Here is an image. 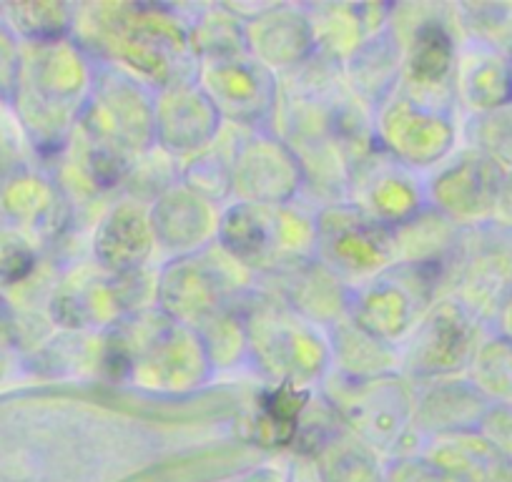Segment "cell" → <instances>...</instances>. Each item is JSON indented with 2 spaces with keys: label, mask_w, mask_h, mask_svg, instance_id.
<instances>
[{
  "label": "cell",
  "mask_w": 512,
  "mask_h": 482,
  "mask_svg": "<svg viewBox=\"0 0 512 482\" xmlns=\"http://www.w3.org/2000/svg\"><path fill=\"white\" fill-rule=\"evenodd\" d=\"M322 482H382L372 457L354 450H334L322 460Z\"/></svg>",
  "instance_id": "cell-1"
},
{
  "label": "cell",
  "mask_w": 512,
  "mask_h": 482,
  "mask_svg": "<svg viewBox=\"0 0 512 482\" xmlns=\"http://www.w3.org/2000/svg\"><path fill=\"white\" fill-rule=\"evenodd\" d=\"M417 43H420V51H417L415 56V71L425 78L437 76L447 63L445 36H440L435 28H425V31L420 33V41Z\"/></svg>",
  "instance_id": "cell-2"
},
{
  "label": "cell",
  "mask_w": 512,
  "mask_h": 482,
  "mask_svg": "<svg viewBox=\"0 0 512 482\" xmlns=\"http://www.w3.org/2000/svg\"><path fill=\"white\" fill-rule=\"evenodd\" d=\"M387 482H445L440 472L425 462H407V465L395 467L387 477Z\"/></svg>",
  "instance_id": "cell-3"
},
{
  "label": "cell",
  "mask_w": 512,
  "mask_h": 482,
  "mask_svg": "<svg viewBox=\"0 0 512 482\" xmlns=\"http://www.w3.org/2000/svg\"><path fill=\"white\" fill-rule=\"evenodd\" d=\"M505 482H512V475H510V472H507V480Z\"/></svg>",
  "instance_id": "cell-4"
}]
</instances>
